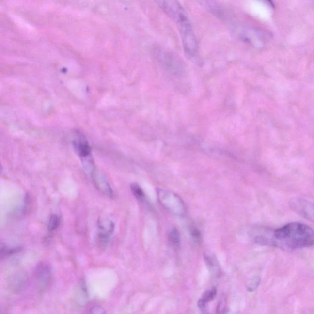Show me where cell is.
Listing matches in <instances>:
<instances>
[{"instance_id":"1","label":"cell","mask_w":314,"mask_h":314,"mask_svg":"<svg viewBox=\"0 0 314 314\" xmlns=\"http://www.w3.org/2000/svg\"><path fill=\"white\" fill-rule=\"evenodd\" d=\"M251 239L256 243L295 249L313 246L314 232L305 224L290 223L276 230L267 228H253Z\"/></svg>"},{"instance_id":"16","label":"cell","mask_w":314,"mask_h":314,"mask_svg":"<svg viewBox=\"0 0 314 314\" xmlns=\"http://www.w3.org/2000/svg\"><path fill=\"white\" fill-rule=\"evenodd\" d=\"M260 278L259 276H254L247 283V289L249 292H252L257 290L260 283Z\"/></svg>"},{"instance_id":"17","label":"cell","mask_w":314,"mask_h":314,"mask_svg":"<svg viewBox=\"0 0 314 314\" xmlns=\"http://www.w3.org/2000/svg\"><path fill=\"white\" fill-rule=\"evenodd\" d=\"M60 222H61V220H60L59 217L55 214L52 215L50 216L49 221H48V230L50 231L56 230L60 225Z\"/></svg>"},{"instance_id":"3","label":"cell","mask_w":314,"mask_h":314,"mask_svg":"<svg viewBox=\"0 0 314 314\" xmlns=\"http://www.w3.org/2000/svg\"><path fill=\"white\" fill-rule=\"evenodd\" d=\"M156 191L159 202L164 208L175 216H184L186 214V205L177 194L161 188H157Z\"/></svg>"},{"instance_id":"5","label":"cell","mask_w":314,"mask_h":314,"mask_svg":"<svg viewBox=\"0 0 314 314\" xmlns=\"http://www.w3.org/2000/svg\"><path fill=\"white\" fill-rule=\"evenodd\" d=\"M291 209L308 220L314 221V206L313 203L304 198H295L289 203Z\"/></svg>"},{"instance_id":"8","label":"cell","mask_w":314,"mask_h":314,"mask_svg":"<svg viewBox=\"0 0 314 314\" xmlns=\"http://www.w3.org/2000/svg\"><path fill=\"white\" fill-rule=\"evenodd\" d=\"M90 175H91L94 186L98 190L108 197H113L114 192H113L111 186L102 173L95 169Z\"/></svg>"},{"instance_id":"4","label":"cell","mask_w":314,"mask_h":314,"mask_svg":"<svg viewBox=\"0 0 314 314\" xmlns=\"http://www.w3.org/2000/svg\"><path fill=\"white\" fill-rule=\"evenodd\" d=\"M37 283L40 290H45L52 281V271L51 266L47 262L39 263L34 269Z\"/></svg>"},{"instance_id":"7","label":"cell","mask_w":314,"mask_h":314,"mask_svg":"<svg viewBox=\"0 0 314 314\" xmlns=\"http://www.w3.org/2000/svg\"><path fill=\"white\" fill-rule=\"evenodd\" d=\"M73 145L80 159L92 156L91 148L85 136L80 131H76L73 139Z\"/></svg>"},{"instance_id":"12","label":"cell","mask_w":314,"mask_h":314,"mask_svg":"<svg viewBox=\"0 0 314 314\" xmlns=\"http://www.w3.org/2000/svg\"><path fill=\"white\" fill-rule=\"evenodd\" d=\"M22 248L21 247H9L6 245H0V255L3 257H8L15 255V254L19 253L21 251Z\"/></svg>"},{"instance_id":"18","label":"cell","mask_w":314,"mask_h":314,"mask_svg":"<svg viewBox=\"0 0 314 314\" xmlns=\"http://www.w3.org/2000/svg\"><path fill=\"white\" fill-rule=\"evenodd\" d=\"M191 235L194 241H195L196 243H201V241H202V235H201V233L199 230L196 229V228H194V229L191 230Z\"/></svg>"},{"instance_id":"6","label":"cell","mask_w":314,"mask_h":314,"mask_svg":"<svg viewBox=\"0 0 314 314\" xmlns=\"http://www.w3.org/2000/svg\"><path fill=\"white\" fill-rule=\"evenodd\" d=\"M29 276L25 271H18L11 275L8 279L9 290L14 294H18L27 287Z\"/></svg>"},{"instance_id":"15","label":"cell","mask_w":314,"mask_h":314,"mask_svg":"<svg viewBox=\"0 0 314 314\" xmlns=\"http://www.w3.org/2000/svg\"><path fill=\"white\" fill-rule=\"evenodd\" d=\"M130 189L131 192L138 200H142L144 199L145 193L137 183L131 184Z\"/></svg>"},{"instance_id":"9","label":"cell","mask_w":314,"mask_h":314,"mask_svg":"<svg viewBox=\"0 0 314 314\" xmlns=\"http://www.w3.org/2000/svg\"><path fill=\"white\" fill-rule=\"evenodd\" d=\"M98 239L101 246H106L109 242L110 237L114 232L115 225L112 220L108 219H100L98 220Z\"/></svg>"},{"instance_id":"11","label":"cell","mask_w":314,"mask_h":314,"mask_svg":"<svg viewBox=\"0 0 314 314\" xmlns=\"http://www.w3.org/2000/svg\"><path fill=\"white\" fill-rule=\"evenodd\" d=\"M217 291L216 288H212L211 289L205 291V292L203 293L202 297L201 298L199 301L198 302V306L201 309H203L205 308L206 304L208 302L213 301L215 299V298L217 296Z\"/></svg>"},{"instance_id":"2","label":"cell","mask_w":314,"mask_h":314,"mask_svg":"<svg viewBox=\"0 0 314 314\" xmlns=\"http://www.w3.org/2000/svg\"><path fill=\"white\" fill-rule=\"evenodd\" d=\"M175 22L179 25L185 52L191 58L196 57L198 49V43L186 14L180 16Z\"/></svg>"},{"instance_id":"20","label":"cell","mask_w":314,"mask_h":314,"mask_svg":"<svg viewBox=\"0 0 314 314\" xmlns=\"http://www.w3.org/2000/svg\"><path fill=\"white\" fill-rule=\"evenodd\" d=\"M2 171H3V166H2L1 163H0V173L2 172Z\"/></svg>"},{"instance_id":"13","label":"cell","mask_w":314,"mask_h":314,"mask_svg":"<svg viewBox=\"0 0 314 314\" xmlns=\"http://www.w3.org/2000/svg\"><path fill=\"white\" fill-rule=\"evenodd\" d=\"M168 239L169 242L175 248H179L181 244V236L178 230L175 228H173L170 230L169 234H168Z\"/></svg>"},{"instance_id":"14","label":"cell","mask_w":314,"mask_h":314,"mask_svg":"<svg viewBox=\"0 0 314 314\" xmlns=\"http://www.w3.org/2000/svg\"><path fill=\"white\" fill-rule=\"evenodd\" d=\"M78 290H78V304H80V305H84L85 303H87L88 298L86 285H85V283L84 280L81 281L79 289Z\"/></svg>"},{"instance_id":"19","label":"cell","mask_w":314,"mask_h":314,"mask_svg":"<svg viewBox=\"0 0 314 314\" xmlns=\"http://www.w3.org/2000/svg\"><path fill=\"white\" fill-rule=\"evenodd\" d=\"M91 314H106L105 309L102 306L96 305L92 307L91 309Z\"/></svg>"},{"instance_id":"10","label":"cell","mask_w":314,"mask_h":314,"mask_svg":"<svg viewBox=\"0 0 314 314\" xmlns=\"http://www.w3.org/2000/svg\"><path fill=\"white\" fill-rule=\"evenodd\" d=\"M205 265L209 269L210 274L214 278H218L221 274V268L218 260L211 253H205L204 255Z\"/></svg>"}]
</instances>
